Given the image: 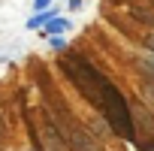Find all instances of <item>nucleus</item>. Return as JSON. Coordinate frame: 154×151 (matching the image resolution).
<instances>
[{"label": "nucleus", "instance_id": "nucleus-4", "mask_svg": "<svg viewBox=\"0 0 154 151\" xmlns=\"http://www.w3.org/2000/svg\"><path fill=\"white\" fill-rule=\"evenodd\" d=\"M63 30H69V21H66V18H54V21H48V24L42 27V36H57V33H63Z\"/></svg>", "mask_w": 154, "mask_h": 151}, {"label": "nucleus", "instance_id": "nucleus-7", "mask_svg": "<svg viewBox=\"0 0 154 151\" xmlns=\"http://www.w3.org/2000/svg\"><path fill=\"white\" fill-rule=\"evenodd\" d=\"M139 63H142V69H145V72H151V76H154V54H145Z\"/></svg>", "mask_w": 154, "mask_h": 151}, {"label": "nucleus", "instance_id": "nucleus-11", "mask_svg": "<svg viewBox=\"0 0 154 151\" xmlns=\"http://www.w3.org/2000/svg\"><path fill=\"white\" fill-rule=\"evenodd\" d=\"M48 3H51V0H33V6H36V9H39V12H42V9H45V6H48Z\"/></svg>", "mask_w": 154, "mask_h": 151}, {"label": "nucleus", "instance_id": "nucleus-1", "mask_svg": "<svg viewBox=\"0 0 154 151\" xmlns=\"http://www.w3.org/2000/svg\"><path fill=\"white\" fill-rule=\"evenodd\" d=\"M60 66H63V72L72 79V85L79 88V94L100 109V115L109 121V127L121 139L136 142V136H133L136 130H133V118H130V103L124 100V94L106 79V76L94 63H88L85 57H79V54H66L60 60Z\"/></svg>", "mask_w": 154, "mask_h": 151}, {"label": "nucleus", "instance_id": "nucleus-2", "mask_svg": "<svg viewBox=\"0 0 154 151\" xmlns=\"http://www.w3.org/2000/svg\"><path fill=\"white\" fill-rule=\"evenodd\" d=\"M48 121H51V127L57 130V136L63 139V145H69L72 151H103L100 148V142L94 139V133L88 130V124H79L75 118H69V115H48Z\"/></svg>", "mask_w": 154, "mask_h": 151}, {"label": "nucleus", "instance_id": "nucleus-9", "mask_svg": "<svg viewBox=\"0 0 154 151\" xmlns=\"http://www.w3.org/2000/svg\"><path fill=\"white\" fill-rule=\"evenodd\" d=\"M145 94H148V97H151V103H154V79H148V82H145Z\"/></svg>", "mask_w": 154, "mask_h": 151}, {"label": "nucleus", "instance_id": "nucleus-5", "mask_svg": "<svg viewBox=\"0 0 154 151\" xmlns=\"http://www.w3.org/2000/svg\"><path fill=\"white\" fill-rule=\"evenodd\" d=\"M88 130L94 133V139H103V136H109V130H112V127H109V121L100 115L97 121H88Z\"/></svg>", "mask_w": 154, "mask_h": 151}, {"label": "nucleus", "instance_id": "nucleus-6", "mask_svg": "<svg viewBox=\"0 0 154 151\" xmlns=\"http://www.w3.org/2000/svg\"><path fill=\"white\" fill-rule=\"evenodd\" d=\"M54 18H57V12H54V9H45V12L33 15V18L27 21V27H30V30H33V27H45V24H48V21H54Z\"/></svg>", "mask_w": 154, "mask_h": 151}, {"label": "nucleus", "instance_id": "nucleus-10", "mask_svg": "<svg viewBox=\"0 0 154 151\" xmlns=\"http://www.w3.org/2000/svg\"><path fill=\"white\" fill-rule=\"evenodd\" d=\"M48 42H51V48H63V36H51Z\"/></svg>", "mask_w": 154, "mask_h": 151}, {"label": "nucleus", "instance_id": "nucleus-8", "mask_svg": "<svg viewBox=\"0 0 154 151\" xmlns=\"http://www.w3.org/2000/svg\"><path fill=\"white\" fill-rule=\"evenodd\" d=\"M142 42H145V48H148V54H154V33H148V36H145Z\"/></svg>", "mask_w": 154, "mask_h": 151}, {"label": "nucleus", "instance_id": "nucleus-3", "mask_svg": "<svg viewBox=\"0 0 154 151\" xmlns=\"http://www.w3.org/2000/svg\"><path fill=\"white\" fill-rule=\"evenodd\" d=\"M130 118H133V130H136V127L145 130V136L136 142V148L151 151V148H154V115H151L142 103H130Z\"/></svg>", "mask_w": 154, "mask_h": 151}]
</instances>
